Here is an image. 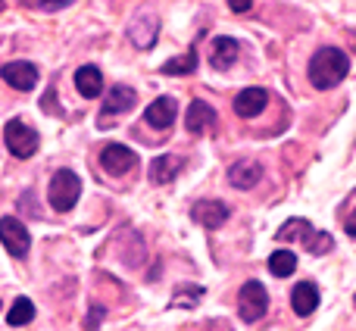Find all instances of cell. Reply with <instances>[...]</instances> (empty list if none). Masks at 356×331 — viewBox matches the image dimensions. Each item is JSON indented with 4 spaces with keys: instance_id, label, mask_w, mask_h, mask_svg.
<instances>
[{
    "instance_id": "4",
    "label": "cell",
    "mask_w": 356,
    "mask_h": 331,
    "mask_svg": "<svg viewBox=\"0 0 356 331\" xmlns=\"http://www.w3.org/2000/svg\"><path fill=\"white\" fill-rule=\"evenodd\" d=\"M269 309V294L259 282H247L238 294V313L244 322H259Z\"/></svg>"
},
{
    "instance_id": "16",
    "label": "cell",
    "mask_w": 356,
    "mask_h": 331,
    "mask_svg": "<svg viewBox=\"0 0 356 331\" xmlns=\"http://www.w3.org/2000/svg\"><path fill=\"white\" fill-rule=\"evenodd\" d=\"M238 54H241V44L234 41V38H216L213 41V50H209V63H213L216 69H228L234 60H238Z\"/></svg>"
},
{
    "instance_id": "21",
    "label": "cell",
    "mask_w": 356,
    "mask_h": 331,
    "mask_svg": "<svg viewBox=\"0 0 356 331\" xmlns=\"http://www.w3.org/2000/svg\"><path fill=\"white\" fill-rule=\"evenodd\" d=\"M31 319H35V303H31L29 297H16L10 313H6V322H10L13 328H22V325H29Z\"/></svg>"
},
{
    "instance_id": "1",
    "label": "cell",
    "mask_w": 356,
    "mask_h": 331,
    "mask_svg": "<svg viewBox=\"0 0 356 331\" xmlns=\"http://www.w3.org/2000/svg\"><path fill=\"white\" fill-rule=\"evenodd\" d=\"M307 72H309L313 88L328 91V88L341 85V81L347 79V72H350V60H347V54L338 50V47H319L313 54V60H309Z\"/></svg>"
},
{
    "instance_id": "22",
    "label": "cell",
    "mask_w": 356,
    "mask_h": 331,
    "mask_svg": "<svg viewBox=\"0 0 356 331\" xmlns=\"http://www.w3.org/2000/svg\"><path fill=\"white\" fill-rule=\"evenodd\" d=\"M294 269H297V253H291V250H275L269 257V272L275 278H288V275H294Z\"/></svg>"
},
{
    "instance_id": "28",
    "label": "cell",
    "mask_w": 356,
    "mask_h": 331,
    "mask_svg": "<svg viewBox=\"0 0 356 331\" xmlns=\"http://www.w3.org/2000/svg\"><path fill=\"white\" fill-rule=\"evenodd\" d=\"M344 232L350 234V238H356V209H353L350 216H347V222H344Z\"/></svg>"
},
{
    "instance_id": "20",
    "label": "cell",
    "mask_w": 356,
    "mask_h": 331,
    "mask_svg": "<svg viewBox=\"0 0 356 331\" xmlns=\"http://www.w3.org/2000/svg\"><path fill=\"white\" fill-rule=\"evenodd\" d=\"M197 66H200V54H197V47H191L184 56H172L163 63V75H191Z\"/></svg>"
},
{
    "instance_id": "9",
    "label": "cell",
    "mask_w": 356,
    "mask_h": 331,
    "mask_svg": "<svg viewBox=\"0 0 356 331\" xmlns=\"http://www.w3.org/2000/svg\"><path fill=\"white\" fill-rule=\"evenodd\" d=\"M178 119V104H175V97H156L154 104L144 110V122L150 125V129H169Z\"/></svg>"
},
{
    "instance_id": "15",
    "label": "cell",
    "mask_w": 356,
    "mask_h": 331,
    "mask_svg": "<svg viewBox=\"0 0 356 331\" xmlns=\"http://www.w3.org/2000/svg\"><path fill=\"white\" fill-rule=\"evenodd\" d=\"M129 38L135 41V47L147 50L150 44H154V38H156V16H150V13H141V16H138L135 22L129 25Z\"/></svg>"
},
{
    "instance_id": "14",
    "label": "cell",
    "mask_w": 356,
    "mask_h": 331,
    "mask_svg": "<svg viewBox=\"0 0 356 331\" xmlns=\"http://www.w3.org/2000/svg\"><path fill=\"white\" fill-rule=\"evenodd\" d=\"M291 307L297 316H313L319 309V288L313 282H300L291 291Z\"/></svg>"
},
{
    "instance_id": "10",
    "label": "cell",
    "mask_w": 356,
    "mask_h": 331,
    "mask_svg": "<svg viewBox=\"0 0 356 331\" xmlns=\"http://www.w3.org/2000/svg\"><path fill=\"white\" fill-rule=\"evenodd\" d=\"M266 104H269V91H263V88H244L234 97V113L241 119H253L266 110Z\"/></svg>"
},
{
    "instance_id": "19",
    "label": "cell",
    "mask_w": 356,
    "mask_h": 331,
    "mask_svg": "<svg viewBox=\"0 0 356 331\" xmlns=\"http://www.w3.org/2000/svg\"><path fill=\"white\" fill-rule=\"evenodd\" d=\"M313 232L316 228L309 225L307 219H300V216H294V219H288L282 228H278V234H275V241H300V244H307L309 238H313Z\"/></svg>"
},
{
    "instance_id": "30",
    "label": "cell",
    "mask_w": 356,
    "mask_h": 331,
    "mask_svg": "<svg viewBox=\"0 0 356 331\" xmlns=\"http://www.w3.org/2000/svg\"><path fill=\"white\" fill-rule=\"evenodd\" d=\"M0 307H3V303H0Z\"/></svg>"
},
{
    "instance_id": "3",
    "label": "cell",
    "mask_w": 356,
    "mask_h": 331,
    "mask_svg": "<svg viewBox=\"0 0 356 331\" xmlns=\"http://www.w3.org/2000/svg\"><path fill=\"white\" fill-rule=\"evenodd\" d=\"M3 141H6V150H10L13 156L29 160V156L38 154L41 138H38V131L31 129V125H25L22 119H10V122L3 125Z\"/></svg>"
},
{
    "instance_id": "27",
    "label": "cell",
    "mask_w": 356,
    "mask_h": 331,
    "mask_svg": "<svg viewBox=\"0 0 356 331\" xmlns=\"http://www.w3.org/2000/svg\"><path fill=\"white\" fill-rule=\"evenodd\" d=\"M228 6H232L234 13H247L253 6V0H228Z\"/></svg>"
},
{
    "instance_id": "8",
    "label": "cell",
    "mask_w": 356,
    "mask_h": 331,
    "mask_svg": "<svg viewBox=\"0 0 356 331\" xmlns=\"http://www.w3.org/2000/svg\"><path fill=\"white\" fill-rule=\"evenodd\" d=\"M191 216H194V222L203 228H222L228 222V216H232V209L222 200H200V203H194Z\"/></svg>"
},
{
    "instance_id": "5",
    "label": "cell",
    "mask_w": 356,
    "mask_h": 331,
    "mask_svg": "<svg viewBox=\"0 0 356 331\" xmlns=\"http://www.w3.org/2000/svg\"><path fill=\"white\" fill-rule=\"evenodd\" d=\"M0 241H3L6 253L16 259H22L25 253H29V244H31L29 228H25L16 216H3V219H0Z\"/></svg>"
},
{
    "instance_id": "24",
    "label": "cell",
    "mask_w": 356,
    "mask_h": 331,
    "mask_svg": "<svg viewBox=\"0 0 356 331\" xmlns=\"http://www.w3.org/2000/svg\"><path fill=\"white\" fill-rule=\"evenodd\" d=\"M332 247H334V241H332V234H328V232H313V238L307 241V250H309V253H316V257L328 253Z\"/></svg>"
},
{
    "instance_id": "29",
    "label": "cell",
    "mask_w": 356,
    "mask_h": 331,
    "mask_svg": "<svg viewBox=\"0 0 356 331\" xmlns=\"http://www.w3.org/2000/svg\"><path fill=\"white\" fill-rule=\"evenodd\" d=\"M353 303H356V297H353Z\"/></svg>"
},
{
    "instance_id": "11",
    "label": "cell",
    "mask_w": 356,
    "mask_h": 331,
    "mask_svg": "<svg viewBox=\"0 0 356 331\" xmlns=\"http://www.w3.org/2000/svg\"><path fill=\"white\" fill-rule=\"evenodd\" d=\"M184 125H188L191 135H203V131H213L216 125V110L207 104V100H194L184 113Z\"/></svg>"
},
{
    "instance_id": "6",
    "label": "cell",
    "mask_w": 356,
    "mask_h": 331,
    "mask_svg": "<svg viewBox=\"0 0 356 331\" xmlns=\"http://www.w3.org/2000/svg\"><path fill=\"white\" fill-rule=\"evenodd\" d=\"M100 166H104L110 175H125L138 166V154L129 150L125 144H106L104 154H100Z\"/></svg>"
},
{
    "instance_id": "13",
    "label": "cell",
    "mask_w": 356,
    "mask_h": 331,
    "mask_svg": "<svg viewBox=\"0 0 356 331\" xmlns=\"http://www.w3.org/2000/svg\"><path fill=\"white\" fill-rule=\"evenodd\" d=\"M259 178H263V166L253 163V160H241L228 169V184L238 191H250Z\"/></svg>"
},
{
    "instance_id": "7",
    "label": "cell",
    "mask_w": 356,
    "mask_h": 331,
    "mask_svg": "<svg viewBox=\"0 0 356 331\" xmlns=\"http://www.w3.org/2000/svg\"><path fill=\"white\" fill-rule=\"evenodd\" d=\"M0 75H3V81L13 91H31V88L38 85V66H31V63H25V60L0 66Z\"/></svg>"
},
{
    "instance_id": "12",
    "label": "cell",
    "mask_w": 356,
    "mask_h": 331,
    "mask_svg": "<svg viewBox=\"0 0 356 331\" xmlns=\"http://www.w3.org/2000/svg\"><path fill=\"white\" fill-rule=\"evenodd\" d=\"M135 100H138L135 88H129V85H113L110 91H106V97H104V110H100V116H116V113H129L131 106H135Z\"/></svg>"
},
{
    "instance_id": "23",
    "label": "cell",
    "mask_w": 356,
    "mask_h": 331,
    "mask_svg": "<svg viewBox=\"0 0 356 331\" xmlns=\"http://www.w3.org/2000/svg\"><path fill=\"white\" fill-rule=\"evenodd\" d=\"M200 297H203L200 284H181V288L175 291V297H172V307H194Z\"/></svg>"
},
{
    "instance_id": "26",
    "label": "cell",
    "mask_w": 356,
    "mask_h": 331,
    "mask_svg": "<svg viewBox=\"0 0 356 331\" xmlns=\"http://www.w3.org/2000/svg\"><path fill=\"white\" fill-rule=\"evenodd\" d=\"M106 316L104 307H91V313H88V331H97V322Z\"/></svg>"
},
{
    "instance_id": "2",
    "label": "cell",
    "mask_w": 356,
    "mask_h": 331,
    "mask_svg": "<svg viewBox=\"0 0 356 331\" xmlns=\"http://www.w3.org/2000/svg\"><path fill=\"white\" fill-rule=\"evenodd\" d=\"M81 197V178L75 175L72 169H56L54 178H50V188H47V200L56 213H69V209L79 203Z\"/></svg>"
},
{
    "instance_id": "17",
    "label": "cell",
    "mask_w": 356,
    "mask_h": 331,
    "mask_svg": "<svg viewBox=\"0 0 356 331\" xmlns=\"http://www.w3.org/2000/svg\"><path fill=\"white\" fill-rule=\"evenodd\" d=\"M75 88L81 91V97L94 100L104 91V72H100L97 66H81L79 72H75Z\"/></svg>"
},
{
    "instance_id": "18",
    "label": "cell",
    "mask_w": 356,
    "mask_h": 331,
    "mask_svg": "<svg viewBox=\"0 0 356 331\" xmlns=\"http://www.w3.org/2000/svg\"><path fill=\"white\" fill-rule=\"evenodd\" d=\"M178 172H181V160L172 156V154H163V156H156V160L150 163V181L154 184H169Z\"/></svg>"
},
{
    "instance_id": "25",
    "label": "cell",
    "mask_w": 356,
    "mask_h": 331,
    "mask_svg": "<svg viewBox=\"0 0 356 331\" xmlns=\"http://www.w3.org/2000/svg\"><path fill=\"white\" fill-rule=\"evenodd\" d=\"M41 10H47V13H56V10H66V6H72L75 0H35Z\"/></svg>"
}]
</instances>
